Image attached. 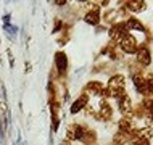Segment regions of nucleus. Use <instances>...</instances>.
<instances>
[{
  "mask_svg": "<svg viewBox=\"0 0 153 145\" xmlns=\"http://www.w3.org/2000/svg\"><path fill=\"white\" fill-rule=\"evenodd\" d=\"M139 45H140V42L137 40V37L132 34V32H129V34H126L118 42V48L124 53V55H135Z\"/></svg>",
  "mask_w": 153,
  "mask_h": 145,
  "instance_id": "nucleus-1",
  "label": "nucleus"
},
{
  "mask_svg": "<svg viewBox=\"0 0 153 145\" xmlns=\"http://www.w3.org/2000/svg\"><path fill=\"white\" fill-rule=\"evenodd\" d=\"M135 61L142 66V68H147V66L152 65V52L148 48L147 42H140L137 52H135Z\"/></svg>",
  "mask_w": 153,
  "mask_h": 145,
  "instance_id": "nucleus-2",
  "label": "nucleus"
},
{
  "mask_svg": "<svg viewBox=\"0 0 153 145\" xmlns=\"http://www.w3.org/2000/svg\"><path fill=\"white\" fill-rule=\"evenodd\" d=\"M108 34H110V40L111 42H119L126 34H129L127 31V26L124 21H116L114 24H111V28L108 29Z\"/></svg>",
  "mask_w": 153,
  "mask_h": 145,
  "instance_id": "nucleus-3",
  "label": "nucleus"
},
{
  "mask_svg": "<svg viewBox=\"0 0 153 145\" xmlns=\"http://www.w3.org/2000/svg\"><path fill=\"white\" fill-rule=\"evenodd\" d=\"M84 124H77V123H71L68 124V127H66V140H69V142H76V140H81L82 134H84L85 131Z\"/></svg>",
  "mask_w": 153,
  "mask_h": 145,
  "instance_id": "nucleus-4",
  "label": "nucleus"
},
{
  "mask_svg": "<svg viewBox=\"0 0 153 145\" xmlns=\"http://www.w3.org/2000/svg\"><path fill=\"white\" fill-rule=\"evenodd\" d=\"M89 7V11L84 15V21L90 24V26H98L102 21V16H100V7H97L98 3H87Z\"/></svg>",
  "mask_w": 153,
  "mask_h": 145,
  "instance_id": "nucleus-5",
  "label": "nucleus"
},
{
  "mask_svg": "<svg viewBox=\"0 0 153 145\" xmlns=\"http://www.w3.org/2000/svg\"><path fill=\"white\" fill-rule=\"evenodd\" d=\"M98 113V121H111V118H113V106L110 105L108 100H105V98H102L100 100V110L97 111Z\"/></svg>",
  "mask_w": 153,
  "mask_h": 145,
  "instance_id": "nucleus-6",
  "label": "nucleus"
},
{
  "mask_svg": "<svg viewBox=\"0 0 153 145\" xmlns=\"http://www.w3.org/2000/svg\"><path fill=\"white\" fill-rule=\"evenodd\" d=\"M55 69L58 71L60 77H63L68 69V57L65 52H56L55 53Z\"/></svg>",
  "mask_w": 153,
  "mask_h": 145,
  "instance_id": "nucleus-7",
  "label": "nucleus"
},
{
  "mask_svg": "<svg viewBox=\"0 0 153 145\" xmlns=\"http://www.w3.org/2000/svg\"><path fill=\"white\" fill-rule=\"evenodd\" d=\"M103 90H105V86L103 82L100 81H89L84 87V92L85 94H90V95H95V97H102L103 95Z\"/></svg>",
  "mask_w": 153,
  "mask_h": 145,
  "instance_id": "nucleus-8",
  "label": "nucleus"
},
{
  "mask_svg": "<svg viewBox=\"0 0 153 145\" xmlns=\"http://www.w3.org/2000/svg\"><path fill=\"white\" fill-rule=\"evenodd\" d=\"M132 77V82H134V87L137 90L139 95H142L143 98L148 97V92H147V81L143 77V74H135V76H131Z\"/></svg>",
  "mask_w": 153,
  "mask_h": 145,
  "instance_id": "nucleus-9",
  "label": "nucleus"
},
{
  "mask_svg": "<svg viewBox=\"0 0 153 145\" xmlns=\"http://www.w3.org/2000/svg\"><path fill=\"white\" fill-rule=\"evenodd\" d=\"M87 105H89V95L84 92V94H81L79 97H77L76 100L73 102L71 110H69V111H71V115H76V113H79V111L84 110Z\"/></svg>",
  "mask_w": 153,
  "mask_h": 145,
  "instance_id": "nucleus-10",
  "label": "nucleus"
},
{
  "mask_svg": "<svg viewBox=\"0 0 153 145\" xmlns=\"http://www.w3.org/2000/svg\"><path fill=\"white\" fill-rule=\"evenodd\" d=\"M124 8L127 11H132V13H140L147 8V2H142V0H129V2H123Z\"/></svg>",
  "mask_w": 153,
  "mask_h": 145,
  "instance_id": "nucleus-11",
  "label": "nucleus"
},
{
  "mask_svg": "<svg viewBox=\"0 0 153 145\" xmlns=\"http://www.w3.org/2000/svg\"><path fill=\"white\" fill-rule=\"evenodd\" d=\"M126 26H127V31H139V32H143V31H147L145 26L142 24V21H140L139 18H135V16H129V18L126 19Z\"/></svg>",
  "mask_w": 153,
  "mask_h": 145,
  "instance_id": "nucleus-12",
  "label": "nucleus"
},
{
  "mask_svg": "<svg viewBox=\"0 0 153 145\" xmlns=\"http://www.w3.org/2000/svg\"><path fill=\"white\" fill-rule=\"evenodd\" d=\"M79 142H82V145H95L97 144V132H95V129H90L87 126Z\"/></svg>",
  "mask_w": 153,
  "mask_h": 145,
  "instance_id": "nucleus-13",
  "label": "nucleus"
},
{
  "mask_svg": "<svg viewBox=\"0 0 153 145\" xmlns=\"http://www.w3.org/2000/svg\"><path fill=\"white\" fill-rule=\"evenodd\" d=\"M118 131L124 132V134H131L134 131V123H132L131 118H121L118 121Z\"/></svg>",
  "mask_w": 153,
  "mask_h": 145,
  "instance_id": "nucleus-14",
  "label": "nucleus"
},
{
  "mask_svg": "<svg viewBox=\"0 0 153 145\" xmlns=\"http://www.w3.org/2000/svg\"><path fill=\"white\" fill-rule=\"evenodd\" d=\"M147 116V111H145V106L142 105V102L137 103L135 106H132V118L135 119H145Z\"/></svg>",
  "mask_w": 153,
  "mask_h": 145,
  "instance_id": "nucleus-15",
  "label": "nucleus"
},
{
  "mask_svg": "<svg viewBox=\"0 0 153 145\" xmlns=\"http://www.w3.org/2000/svg\"><path fill=\"white\" fill-rule=\"evenodd\" d=\"M129 144V134H124V132H116L113 135V144L111 145H127Z\"/></svg>",
  "mask_w": 153,
  "mask_h": 145,
  "instance_id": "nucleus-16",
  "label": "nucleus"
},
{
  "mask_svg": "<svg viewBox=\"0 0 153 145\" xmlns=\"http://www.w3.org/2000/svg\"><path fill=\"white\" fill-rule=\"evenodd\" d=\"M60 145H71V142H69V140H61V142H60Z\"/></svg>",
  "mask_w": 153,
  "mask_h": 145,
  "instance_id": "nucleus-17",
  "label": "nucleus"
},
{
  "mask_svg": "<svg viewBox=\"0 0 153 145\" xmlns=\"http://www.w3.org/2000/svg\"><path fill=\"white\" fill-rule=\"evenodd\" d=\"M95 145H97V144H95Z\"/></svg>",
  "mask_w": 153,
  "mask_h": 145,
  "instance_id": "nucleus-18",
  "label": "nucleus"
}]
</instances>
